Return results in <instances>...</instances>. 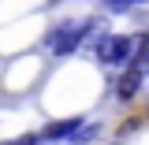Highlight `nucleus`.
I'll use <instances>...</instances> for the list:
<instances>
[{"label":"nucleus","instance_id":"nucleus-3","mask_svg":"<svg viewBox=\"0 0 149 145\" xmlns=\"http://www.w3.org/2000/svg\"><path fill=\"white\" fill-rule=\"evenodd\" d=\"M142 82H146V71H142V67H123L119 82H116V97H119V101H134L138 89H142Z\"/></svg>","mask_w":149,"mask_h":145},{"label":"nucleus","instance_id":"nucleus-2","mask_svg":"<svg viewBox=\"0 0 149 145\" xmlns=\"http://www.w3.org/2000/svg\"><path fill=\"white\" fill-rule=\"evenodd\" d=\"M134 49H138V37L108 34L97 45V60H101L104 67H130V63H134Z\"/></svg>","mask_w":149,"mask_h":145},{"label":"nucleus","instance_id":"nucleus-6","mask_svg":"<svg viewBox=\"0 0 149 145\" xmlns=\"http://www.w3.org/2000/svg\"><path fill=\"white\" fill-rule=\"evenodd\" d=\"M112 11H127V8H138V4H146V0H104Z\"/></svg>","mask_w":149,"mask_h":145},{"label":"nucleus","instance_id":"nucleus-5","mask_svg":"<svg viewBox=\"0 0 149 145\" xmlns=\"http://www.w3.org/2000/svg\"><path fill=\"white\" fill-rule=\"evenodd\" d=\"M97 138H101V127H97V123H82V127H78V134H74L71 142H74V145H93Z\"/></svg>","mask_w":149,"mask_h":145},{"label":"nucleus","instance_id":"nucleus-7","mask_svg":"<svg viewBox=\"0 0 149 145\" xmlns=\"http://www.w3.org/2000/svg\"><path fill=\"white\" fill-rule=\"evenodd\" d=\"M146 74H149V71H146Z\"/></svg>","mask_w":149,"mask_h":145},{"label":"nucleus","instance_id":"nucleus-1","mask_svg":"<svg viewBox=\"0 0 149 145\" xmlns=\"http://www.w3.org/2000/svg\"><path fill=\"white\" fill-rule=\"evenodd\" d=\"M90 30H93L90 19H78V22H71V19H67V22H60V26H52V30H49L45 45H49L56 56H71L74 49L82 45V37L90 34Z\"/></svg>","mask_w":149,"mask_h":145},{"label":"nucleus","instance_id":"nucleus-4","mask_svg":"<svg viewBox=\"0 0 149 145\" xmlns=\"http://www.w3.org/2000/svg\"><path fill=\"white\" fill-rule=\"evenodd\" d=\"M82 123H86V119H63V123H52V127L45 130L41 138H52V142H56V138H74Z\"/></svg>","mask_w":149,"mask_h":145}]
</instances>
